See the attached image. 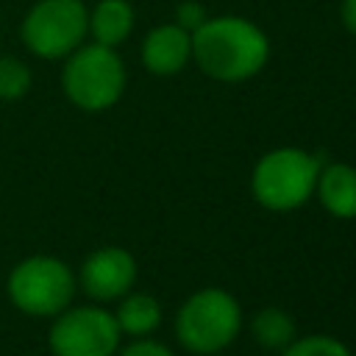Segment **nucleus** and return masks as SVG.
<instances>
[{"instance_id":"obj_1","label":"nucleus","mask_w":356,"mask_h":356,"mask_svg":"<svg viewBox=\"0 0 356 356\" xmlns=\"http://www.w3.org/2000/svg\"><path fill=\"white\" fill-rule=\"evenodd\" d=\"M192 61L211 81L242 83L267 67L270 39L256 22L245 17H209L192 31Z\"/></svg>"},{"instance_id":"obj_2","label":"nucleus","mask_w":356,"mask_h":356,"mask_svg":"<svg viewBox=\"0 0 356 356\" xmlns=\"http://www.w3.org/2000/svg\"><path fill=\"white\" fill-rule=\"evenodd\" d=\"M320 167L323 161L303 147H275L264 153L253 167V197L270 211L300 209L314 195Z\"/></svg>"},{"instance_id":"obj_3","label":"nucleus","mask_w":356,"mask_h":356,"mask_svg":"<svg viewBox=\"0 0 356 356\" xmlns=\"http://www.w3.org/2000/svg\"><path fill=\"white\" fill-rule=\"evenodd\" d=\"M242 328V309L236 298L220 286H206L184 300L175 314L178 342L197 353L209 356L228 348Z\"/></svg>"},{"instance_id":"obj_4","label":"nucleus","mask_w":356,"mask_h":356,"mask_svg":"<svg viewBox=\"0 0 356 356\" xmlns=\"http://www.w3.org/2000/svg\"><path fill=\"white\" fill-rule=\"evenodd\" d=\"M64 95L83 111H106L125 92V64L106 44L75 47L61 72Z\"/></svg>"},{"instance_id":"obj_5","label":"nucleus","mask_w":356,"mask_h":356,"mask_svg":"<svg viewBox=\"0 0 356 356\" xmlns=\"http://www.w3.org/2000/svg\"><path fill=\"white\" fill-rule=\"evenodd\" d=\"M8 295L14 306L33 317H53L64 312L75 295L72 270L53 256H31L8 275Z\"/></svg>"},{"instance_id":"obj_6","label":"nucleus","mask_w":356,"mask_h":356,"mask_svg":"<svg viewBox=\"0 0 356 356\" xmlns=\"http://www.w3.org/2000/svg\"><path fill=\"white\" fill-rule=\"evenodd\" d=\"M89 33V11L81 0H39L25 22L22 42L39 58H64Z\"/></svg>"},{"instance_id":"obj_7","label":"nucleus","mask_w":356,"mask_h":356,"mask_svg":"<svg viewBox=\"0 0 356 356\" xmlns=\"http://www.w3.org/2000/svg\"><path fill=\"white\" fill-rule=\"evenodd\" d=\"M120 325L111 312L97 306H81L58 312L50 328L53 356H114L120 348Z\"/></svg>"},{"instance_id":"obj_8","label":"nucleus","mask_w":356,"mask_h":356,"mask_svg":"<svg viewBox=\"0 0 356 356\" xmlns=\"http://www.w3.org/2000/svg\"><path fill=\"white\" fill-rule=\"evenodd\" d=\"M136 281V259L125 248H100L81 267V286L95 300H114L131 292Z\"/></svg>"},{"instance_id":"obj_9","label":"nucleus","mask_w":356,"mask_h":356,"mask_svg":"<svg viewBox=\"0 0 356 356\" xmlns=\"http://www.w3.org/2000/svg\"><path fill=\"white\" fill-rule=\"evenodd\" d=\"M192 61V33L175 22L156 25L142 42V64L147 72L167 78Z\"/></svg>"},{"instance_id":"obj_10","label":"nucleus","mask_w":356,"mask_h":356,"mask_svg":"<svg viewBox=\"0 0 356 356\" xmlns=\"http://www.w3.org/2000/svg\"><path fill=\"white\" fill-rule=\"evenodd\" d=\"M323 209L339 220L356 217V167L334 161L323 164L317 172V186H314Z\"/></svg>"},{"instance_id":"obj_11","label":"nucleus","mask_w":356,"mask_h":356,"mask_svg":"<svg viewBox=\"0 0 356 356\" xmlns=\"http://www.w3.org/2000/svg\"><path fill=\"white\" fill-rule=\"evenodd\" d=\"M134 6L128 0H100L89 11V33L97 44L117 47L122 44L134 31Z\"/></svg>"},{"instance_id":"obj_12","label":"nucleus","mask_w":356,"mask_h":356,"mask_svg":"<svg viewBox=\"0 0 356 356\" xmlns=\"http://www.w3.org/2000/svg\"><path fill=\"white\" fill-rule=\"evenodd\" d=\"M114 320L122 334L147 337L161 323V303L147 292H125L120 309L114 312Z\"/></svg>"},{"instance_id":"obj_13","label":"nucleus","mask_w":356,"mask_h":356,"mask_svg":"<svg viewBox=\"0 0 356 356\" xmlns=\"http://www.w3.org/2000/svg\"><path fill=\"white\" fill-rule=\"evenodd\" d=\"M250 334L264 350H284L295 339V320L284 309L267 306V309H259L253 314Z\"/></svg>"},{"instance_id":"obj_14","label":"nucleus","mask_w":356,"mask_h":356,"mask_svg":"<svg viewBox=\"0 0 356 356\" xmlns=\"http://www.w3.org/2000/svg\"><path fill=\"white\" fill-rule=\"evenodd\" d=\"M281 356H353L350 348L328 334H312V337H303V339H292Z\"/></svg>"},{"instance_id":"obj_15","label":"nucleus","mask_w":356,"mask_h":356,"mask_svg":"<svg viewBox=\"0 0 356 356\" xmlns=\"http://www.w3.org/2000/svg\"><path fill=\"white\" fill-rule=\"evenodd\" d=\"M28 89L31 70L14 56H0V100H19Z\"/></svg>"},{"instance_id":"obj_16","label":"nucleus","mask_w":356,"mask_h":356,"mask_svg":"<svg viewBox=\"0 0 356 356\" xmlns=\"http://www.w3.org/2000/svg\"><path fill=\"white\" fill-rule=\"evenodd\" d=\"M209 17H206V8H203V3H197V0H184V3H178V8H175V25H181L184 31H195V28H200L203 22H206Z\"/></svg>"},{"instance_id":"obj_17","label":"nucleus","mask_w":356,"mask_h":356,"mask_svg":"<svg viewBox=\"0 0 356 356\" xmlns=\"http://www.w3.org/2000/svg\"><path fill=\"white\" fill-rule=\"evenodd\" d=\"M120 356H175L167 345H161V342H153V339H136V342H131Z\"/></svg>"},{"instance_id":"obj_18","label":"nucleus","mask_w":356,"mask_h":356,"mask_svg":"<svg viewBox=\"0 0 356 356\" xmlns=\"http://www.w3.org/2000/svg\"><path fill=\"white\" fill-rule=\"evenodd\" d=\"M339 22L350 36H356V0H342L339 3Z\"/></svg>"}]
</instances>
